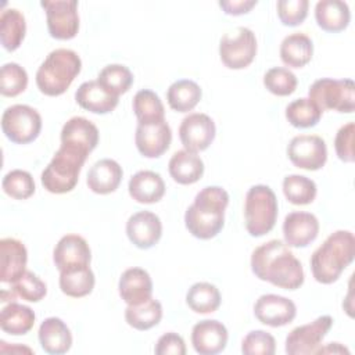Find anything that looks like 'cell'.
Instances as JSON below:
<instances>
[{"label": "cell", "instance_id": "6da1fadb", "mask_svg": "<svg viewBox=\"0 0 355 355\" xmlns=\"http://www.w3.org/2000/svg\"><path fill=\"white\" fill-rule=\"evenodd\" d=\"M251 270L263 282L284 290H297L304 283L301 262L282 240H269L252 251Z\"/></svg>", "mask_w": 355, "mask_h": 355}, {"label": "cell", "instance_id": "7a4b0ae2", "mask_svg": "<svg viewBox=\"0 0 355 355\" xmlns=\"http://www.w3.org/2000/svg\"><path fill=\"white\" fill-rule=\"evenodd\" d=\"M227 204L229 194L225 189L207 186L200 190L184 214V225L189 233L200 240L215 237L225 225Z\"/></svg>", "mask_w": 355, "mask_h": 355}, {"label": "cell", "instance_id": "3957f363", "mask_svg": "<svg viewBox=\"0 0 355 355\" xmlns=\"http://www.w3.org/2000/svg\"><path fill=\"white\" fill-rule=\"evenodd\" d=\"M355 258V237L349 230L331 233L311 257V270L318 283H334Z\"/></svg>", "mask_w": 355, "mask_h": 355}, {"label": "cell", "instance_id": "277c9868", "mask_svg": "<svg viewBox=\"0 0 355 355\" xmlns=\"http://www.w3.org/2000/svg\"><path fill=\"white\" fill-rule=\"evenodd\" d=\"M80 69V57L73 50L55 49L40 64L36 72V85L46 96H61L79 75Z\"/></svg>", "mask_w": 355, "mask_h": 355}, {"label": "cell", "instance_id": "5b68a950", "mask_svg": "<svg viewBox=\"0 0 355 355\" xmlns=\"http://www.w3.org/2000/svg\"><path fill=\"white\" fill-rule=\"evenodd\" d=\"M87 155L83 151L61 144L42 172L43 187L53 194H64L73 190Z\"/></svg>", "mask_w": 355, "mask_h": 355}, {"label": "cell", "instance_id": "8992f818", "mask_svg": "<svg viewBox=\"0 0 355 355\" xmlns=\"http://www.w3.org/2000/svg\"><path fill=\"white\" fill-rule=\"evenodd\" d=\"M277 198L275 191L265 184L248 189L244 201L245 229L252 237L269 233L277 219Z\"/></svg>", "mask_w": 355, "mask_h": 355}, {"label": "cell", "instance_id": "52a82bcc", "mask_svg": "<svg viewBox=\"0 0 355 355\" xmlns=\"http://www.w3.org/2000/svg\"><path fill=\"white\" fill-rule=\"evenodd\" d=\"M308 96L322 112L333 110L351 114L355 110V85L352 79H318L311 85Z\"/></svg>", "mask_w": 355, "mask_h": 355}, {"label": "cell", "instance_id": "ba28073f", "mask_svg": "<svg viewBox=\"0 0 355 355\" xmlns=\"http://www.w3.org/2000/svg\"><path fill=\"white\" fill-rule=\"evenodd\" d=\"M1 130L12 143L28 144L37 139L42 130V116L31 105H11L1 115Z\"/></svg>", "mask_w": 355, "mask_h": 355}, {"label": "cell", "instance_id": "9c48e42d", "mask_svg": "<svg viewBox=\"0 0 355 355\" xmlns=\"http://www.w3.org/2000/svg\"><path fill=\"white\" fill-rule=\"evenodd\" d=\"M219 55L225 67L230 69L248 67L257 55L255 33L245 26H237L225 33L219 42Z\"/></svg>", "mask_w": 355, "mask_h": 355}, {"label": "cell", "instance_id": "30bf717a", "mask_svg": "<svg viewBox=\"0 0 355 355\" xmlns=\"http://www.w3.org/2000/svg\"><path fill=\"white\" fill-rule=\"evenodd\" d=\"M333 326V318L322 315L313 322L293 329L286 337V352L288 355H311L316 354Z\"/></svg>", "mask_w": 355, "mask_h": 355}, {"label": "cell", "instance_id": "8fae6325", "mask_svg": "<svg viewBox=\"0 0 355 355\" xmlns=\"http://www.w3.org/2000/svg\"><path fill=\"white\" fill-rule=\"evenodd\" d=\"M46 11L47 29L51 37L57 40H69L79 31L78 1L75 0H46L40 1Z\"/></svg>", "mask_w": 355, "mask_h": 355}, {"label": "cell", "instance_id": "7c38bea8", "mask_svg": "<svg viewBox=\"0 0 355 355\" xmlns=\"http://www.w3.org/2000/svg\"><path fill=\"white\" fill-rule=\"evenodd\" d=\"M288 159L301 169L318 171L327 161L324 140L316 135H300L291 139L287 146Z\"/></svg>", "mask_w": 355, "mask_h": 355}, {"label": "cell", "instance_id": "4fadbf2b", "mask_svg": "<svg viewBox=\"0 0 355 355\" xmlns=\"http://www.w3.org/2000/svg\"><path fill=\"white\" fill-rule=\"evenodd\" d=\"M216 128L211 116L201 112H193L184 116L179 126V137L184 150L200 153L207 150L215 139Z\"/></svg>", "mask_w": 355, "mask_h": 355}, {"label": "cell", "instance_id": "5bb4252c", "mask_svg": "<svg viewBox=\"0 0 355 355\" xmlns=\"http://www.w3.org/2000/svg\"><path fill=\"white\" fill-rule=\"evenodd\" d=\"M172 130L165 119L158 122H137L135 143L139 153L147 158L161 157L171 146Z\"/></svg>", "mask_w": 355, "mask_h": 355}, {"label": "cell", "instance_id": "9a60e30c", "mask_svg": "<svg viewBox=\"0 0 355 355\" xmlns=\"http://www.w3.org/2000/svg\"><path fill=\"white\" fill-rule=\"evenodd\" d=\"M53 261L60 272L85 268L90 265L92 251L82 236L65 234L54 247Z\"/></svg>", "mask_w": 355, "mask_h": 355}, {"label": "cell", "instance_id": "2e32d148", "mask_svg": "<svg viewBox=\"0 0 355 355\" xmlns=\"http://www.w3.org/2000/svg\"><path fill=\"white\" fill-rule=\"evenodd\" d=\"M255 318L270 327H282L294 320L297 315L295 304L283 295L263 294L254 305Z\"/></svg>", "mask_w": 355, "mask_h": 355}, {"label": "cell", "instance_id": "e0dca14e", "mask_svg": "<svg viewBox=\"0 0 355 355\" xmlns=\"http://www.w3.org/2000/svg\"><path fill=\"white\" fill-rule=\"evenodd\" d=\"M226 326L215 319H204L193 326L191 344L200 355H215L222 352L227 344Z\"/></svg>", "mask_w": 355, "mask_h": 355}, {"label": "cell", "instance_id": "ac0fdd59", "mask_svg": "<svg viewBox=\"0 0 355 355\" xmlns=\"http://www.w3.org/2000/svg\"><path fill=\"white\" fill-rule=\"evenodd\" d=\"M319 233V220L311 212L294 211L286 215L283 222L284 243L288 247L302 248L309 245Z\"/></svg>", "mask_w": 355, "mask_h": 355}, {"label": "cell", "instance_id": "d6986e66", "mask_svg": "<svg viewBox=\"0 0 355 355\" xmlns=\"http://www.w3.org/2000/svg\"><path fill=\"white\" fill-rule=\"evenodd\" d=\"M126 234L137 248L148 250L154 247L162 236L161 219L150 211H139L126 222Z\"/></svg>", "mask_w": 355, "mask_h": 355}, {"label": "cell", "instance_id": "ffe728a7", "mask_svg": "<svg viewBox=\"0 0 355 355\" xmlns=\"http://www.w3.org/2000/svg\"><path fill=\"white\" fill-rule=\"evenodd\" d=\"M28 262V251L22 241L4 237L0 240V280L12 284L24 273Z\"/></svg>", "mask_w": 355, "mask_h": 355}, {"label": "cell", "instance_id": "44dd1931", "mask_svg": "<svg viewBox=\"0 0 355 355\" xmlns=\"http://www.w3.org/2000/svg\"><path fill=\"white\" fill-rule=\"evenodd\" d=\"M61 144L90 154L98 144V129L83 116H72L61 129Z\"/></svg>", "mask_w": 355, "mask_h": 355}, {"label": "cell", "instance_id": "7402d4cb", "mask_svg": "<svg viewBox=\"0 0 355 355\" xmlns=\"http://www.w3.org/2000/svg\"><path fill=\"white\" fill-rule=\"evenodd\" d=\"M118 290L121 298L128 305H136L151 298L153 280L147 270L141 268H129L121 275Z\"/></svg>", "mask_w": 355, "mask_h": 355}, {"label": "cell", "instance_id": "603a6c76", "mask_svg": "<svg viewBox=\"0 0 355 355\" xmlns=\"http://www.w3.org/2000/svg\"><path fill=\"white\" fill-rule=\"evenodd\" d=\"M75 100L83 110L93 114H108L115 110L119 101L118 96L110 93L97 80L83 82L75 93Z\"/></svg>", "mask_w": 355, "mask_h": 355}, {"label": "cell", "instance_id": "cb8c5ba5", "mask_svg": "<svg viewBox=\"0 0 355 355\" xmlns=\"http://www.w3.org/2000/svg\"><path fill=\"white\" fill-rule=\"evenodd\" d=\"M122 176V166L111 158H104L94 162L89 169L86 183L96 194H110L118 189Z\"/></svg>", "mask_w": 355, "mask_h": 355}, {"label": "cell", "instance_id": "d4e9b609", "mask_svg": "<svg viewBox=\"0 0 355 355\" xmlns=\"http://www.w3.org/2000/svg\"><path fill=\"white\" fill-rule=\"evenodd\" d=\"M37 336L42 348L51 355L65 354L72 345V334L69 327L64 320L55 316L47 318L42 322Z\"/></svg>", "mask_w": 355, "mask_h": 355}, {"label": "cell", "instance_id": "484cf974", "mask_svg": "<svg viewBox=\"0 0 355 355\" xmlns=\"http://www.w3.org/2000/svg\"><path fill=\"white\" fill-rule=\"evenodd\" d=\"M130 197L140 204L158 202L165 194V183L159 173L153 171L136 172L128 184Z\"/></svg>", "mask_w": 355, "mask_h": 355}, {"label": "cell", "instance_id": "4316f807", "mask_svg": "<svg viewBox=\"0 0 355 355\" xmlns=\"http://www.w3.org/2000/svg\"><path fill=\"white\" fill-rule=\"evenodd\" d=\"M168 171L172 179L179 184H193L204 175V162L189 150L176 151L168 164Z\"/></svg>", "mask_w": 355, "mask_h": 355}, {"label": "cell", "instance_id": "83f0119b", "mask_svg": "<svg viewBox=\"0 0 355 355\" xmlns=\"http://www.w3.org/2000/svg\"><path fill=\"white\" fill-rule=\"evenodd\" d=\"M315 18L326 32H341L344 31L351 19L349 7L341 0H320L315 6Z\"/></svg>", "mask_w": 355, "mask_h": 355}, {"label": "cell", "instance_id": "f1b7e54d", "mask_svg": "<svg viewBox=\"0 0 355 355\" xmlns=\"http://www.w3.org/2000/svg\"><path fill=\"white\" fill-rule=\"evenodd\" d=\"M313 55V43L309 36L301 32L286 36L280 44V58L290 68L305 67Z\"/></svg>", "mask_w": 355, "mask_h": 355}, {"label": "cell", "instance_id": "f546056e", "mask_svg": "<svg viewBox=\"0 0 355 355\" xmlns=\"http://www.w3.org/2000/svg\"><path fill=\"white\" fill-rule=\"evenodd\" d=\"M35 319V312L29 306L11 301L0 312V327L7 334L24 336L31 331Z\"/></svg>", "mask_w": 355, "mask_h": 355}, {"label": "cell", "instance_id": "4dcf8cb0", "mask_svg": "<svg viewBox=\"0 0 355 355\" xmlns=\"http://www.w3.org/2000/svg\"><path fill=\"white\" fill-rule=\"evenodd\" d=\"M26 33L24 14L17 8H7L0 17V42L7 51L17 50Z\"/></svg>", "mask_w": 355, "mask_h": 355}, {"label": "cell", "instance_id": "1f68e13d", "mask_svg": "<svg viewBox=\"0 0 355 355\" xmlns=\"http://www.w3.org/2000/svg\"><path fill=\"white\" fill-rule=\"evenodd\" d=\"M162 319V305L158 300H154L153 297L136 304V305H128L125 309V320L126 323L140 331L148 330L159 323Z\"/></svg>", "mask_w": 355, "mask_h": 355}, {"label": "cell", "instance_id": "d6a6232c", "mask_svg": "<svg viewBox=\"0 0 355 355\" xmlns=\"http://www.w3.org/2000/svg\"><path fill=\"white\" fill-rule=\"evenodd\" d=\"M201 96V87L190 79H180L173 82L166 92L169 107L178 112L191 111L200 103Z\"/></svg>", "mask_w": 355, "mask_h": 355}, {"label": "cell", "instance_id": "836d02e7", "mask_svg": "<svg viewBox=\"0 0 355 355\" xmlns=\"http://www.w3.org/2000/svg\"><path fill=\"white\" fill-rule=\"evenodd\" d=\"M94 283L96 279L90 266L60 272V288L68 297L80 298L89 295L94 288Z\"/></svg>", "mask_w": 355, "mask_h": 355}, {"label": "cell", "instance_id": "e575fe53", "mask_svg": "<svg viewBox=\"0 0 355 355\" xmlns=\"http://www.w3.org/2000/svg\"><path fill=\"white\" fill-rule=\"evenodd\" d=\"M220 301L219 290L207 282L194 283L186 294V302L196 313H212L220 306Z\"/></svg>", "mask_w": 355, "mask_h": 355}, {"label": "cell", "instance_id": "d590c367", "mask_svg": "<svg viewBox=\"0 0 355 355\" xmlns=\"http://www.w3.org/2000/svg\"><path fill=\"white\" fill-rule=\"evenodd\" d=\"M133 111L140 123L158 122L165 119V108L158 94L153 90H139L133 97Z\"/></svg>", "mask_w": 355, "mask_h": 355}, {"label": "cell", "instance_id": "8d00e7d4", "mask_svg": "<svg viewBox=\"0 0 355 355\" xmlns=\"http://www.w3.org/2000/svg\"><path fill=\"white\" fill-rule=\"evenodd\" d=\"M322 110L308 97H301L291 101L286 107V118L294 126L306 129L315 126L322 118Z\"/></svg>", "mask_w": 355, "mask_h": 355}, {"label": "cell", "instance_id": "74e56055", "mask_svg": "<svg viewBox=\"0 0 355 355\" xmlns=\"http://www.w3.org/2000/svg\"><path fill=\"white\" fill-rule=\"evenodd\" d=\"M283 193L294 205L311 204L318 193L316 183L302 175H288L283 179Z\"/></svg>", "mask_w": 355, "mask_h": 355}, {"label": "cell", "instance_id": "f35d334b", "mask_svg": "<svg viewBox=\"0 0 355 355\" xmlns=\"http://www.w3.org/2000/svg\"><path fill=\"white\" fill-rule=\"evenodd\" d=\"M97 82L110 93L119 97V94H123L130 89L133 83V73L122 64H110L100 71Z\"/></svg>", "mask_w": 355, "mask_h": 355}, {"label": "cell", "instance_id": "ab89813d", "mask_svg": "<svg viewBox=\"0 0 355 355\" xmlns=\"http://www.w3.org/2000/svg\"><path fill=\"white\" fill-rule=\"evenodd\" d=\"M28 86V73L17 62H7L0 72V92L6 97L21 94Z\"/></svg>", "mask_w": 355, "mask_h": 355}, {"label": "cell", "instance_id": "60d3db41", "mask_svg": "<svg viewBox=\"0 0 355 355\" xmlns=\"http://www.w3.org/2000/svg\"><path fill=\"white\" fill-rule=\"evenodd\" d=\"M1 187L7 196L15 200H26L35 193V180L29 172L14 169L3 178Z\"/></svg>", "mask_w": 355, "mask_h": 355}, {"label": "cell", "instance_id": "b9f144b4", "mask_svg": "<svg viewBox=\"0 0 355 355\" xmlns=\"http://www.w3.org/2000/svg\"><path fill=\"white\" fill-rule=\"evenodd\" d=\"M297 76L283 67H275L266 71L263 75L265 87L275 96H288L297 89Z\"/></svg>", "mask_w": 355, "mask_h": 355}, {"label": "cell", "instance_id": "7bdbcfd3", "mask_svg": "<svg viewBox=\"0 0 355 355\" xmlns=\"http://www.w3.org/2000/svg\"><path fill=\"white\" fill-rule=\"evenodd\" d=\"M11 290L29 302H39L47 294L46 283L29 270H25V273L11 284Z\"/></svg>", "mask_w": 355, "mask_h": 355}, {"label": "cell", "instance_id": "ee69618b", "mask_svg": "<svg viewBox=\"0 0 355 355\" xmlns=\"http://www.w3.org/2000/svg\"><path fill=\"white\" fill-rule=\"evenodd\" d=\"M244 355H273L276 352L275 337L265 330H252L241 341Z\"/></svg>", "mask_w": 355, "mask_h": 355}, {"label": "cell", "instance_id": "f6af8a7d", "mask_svg": "<svg viewBox=\"0 0 355 355\" xmlns=\"http://www.w3.org/2000/svg\"><path fill=\"white\" fill-rule=\"evenodd\" d=\"M308 0H279L276 4L279 19L286 26L301 25L308 15Z\"/></svg>", "mask_w": 355, "mask_h": 355}, {"label": "cell", "instance_id": "bcb514c9", "mask_svg": "<svg viewBox=\"0 0 355 355\" xmlns=\"http://www.w3.org/2000/svg\"><path fill=\"white\" fill-rule=\"evenodd\" d=\"M354 133L355 125L354 122H348L343 125L334 139V148L337 157L344 162H354Z\"/></svg>", "mask_w": 355, "mask_h": 355}, {"label": "cell", "instance_id": "7dc6e473", "mask_svg": "<svg viewBox=\"0 0 355 355\" xmlns=\"http://www.w3.org/2000/svg\"><path fill=\"white\" fill-rule=\"evenodd\" d=\"M154 351L157 355H184L186 344L182 336L173 331H168L158 338Z\"/></svg>", "mask_w": 355, "mask_h": 355}, {"label": "cell", "instance_id": "c3c4849f", "mask_svg": "<svg viewBox=\"0 0 355 355\" xmlns=\"http://www.w3.org/2000/svg\"><path fill=\"white\" fill-rule=\"evenodd\" d=\"M257 0H229V1H219V7L227 15H241L251 11L252 7L257 6Z\"/></svg>", "mask_w": 355, "mask_h": 355}, {"label": "cell", "instance_id": "681fc988", "mask_svg": "<svg viewBox=\"0 0 355 355\" xmlns=\"http://www.w3.org/2000/svg\"><path fill=\"white\" fill-rule=\"evenodd\" d=\"M330 352H333V354H349V351L345 348V347H343L340 343H329L326 347H319L318 348V351H316V354H330Z\"/></svg>", "mask_w": 355, "mask_h": 355}]
</instances>
